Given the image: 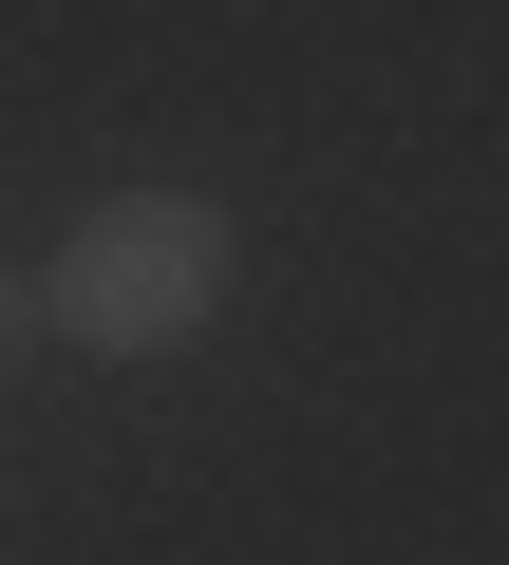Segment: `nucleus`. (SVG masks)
<instances>
[{
  "instance_id": "obj_2",
  "label": "nucleus",
  "mask_w": 509,
  "mask_h": 565,
  "mask_svg": "<svg viewBox=\"0 0 509 565\" xmlns=\"http://www.w3.org/2000/svg\"><path fill=\"white\" fill-rule=\"evenodd\" d=\"M39 340H57V321H39V264H0V377H20Z\"/></svg>"
},
{
  "instance_id": "obj_1",
  "label": "nucleus",
  "mask_w": 509,
  "mask_h": 565,
  "mask_svg": "<svg viewBox=\"0 0 509 565\" xmlns=\"http://www.w3.org/2000/svg\"><path fill=\"white\" fill-rule=\"evenodd\" d=\"M226 302H245V226H226V189H95V207L57 226V264H39L57 359H189Z\"/></svg>"
}]
</instances>
